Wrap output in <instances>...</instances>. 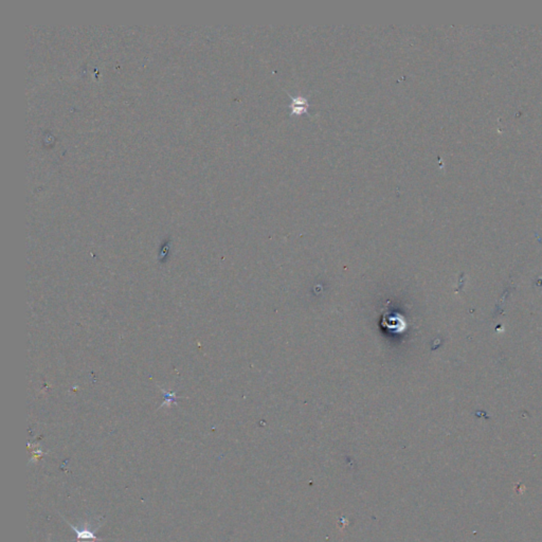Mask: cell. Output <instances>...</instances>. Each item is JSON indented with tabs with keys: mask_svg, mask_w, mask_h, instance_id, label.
I'll list each match as a JSON object with an SVG mask.
<instances>
[{
	"mask_svg": "<svg viewBox=\"0 0 542 542\" xmlns=\"http://www.w3.org/2000/svg\"><path fill=\"white\" fill-rule=\"evenodd\" d=\"M62 519H64L67 522V524L70 526V528H71L76 533V539L77 540H81V539L82 540H100V541L103 540V538H99V537L96 536V534H94L100 529V526L97 529H94L93 531H90V530L85 529V528L82 529V530H78L77 528H75L74 525H72L71 523L68 522L64 517H62Z\"/></svg>",
	"mask_w": 542,
	"mask_h": 542,
	"instance_id": "cell-1",
	"label": "cell"
},
{
	"mask_svg": "<svg viewBox=\"0 0 542 542\" xmlns=\"http://www.w3.org/2000/svg\"><path fill=\"white\" fill-rule=\"evenodd\" d=\"M78 542H96V540H91V541H89V540H82V541H78Z\"/></svg>",
	"mask_w": 542,
	"mask_h": 542,
	"instance_id": "cell-2",
	"label": "cell"
}]
</instances>
